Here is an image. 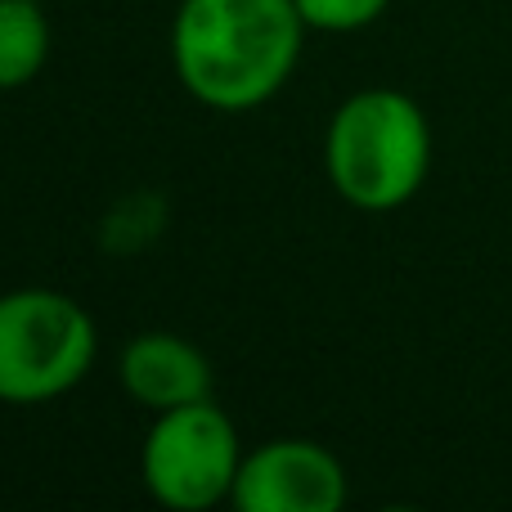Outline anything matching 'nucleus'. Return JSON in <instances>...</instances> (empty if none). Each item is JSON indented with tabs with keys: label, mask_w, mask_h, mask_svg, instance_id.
I'll return each instance as SVG.
<instances>
[{
	"label": "nucleus",
	"mask_w": 512,
	"mask_h": 512,
	"mask_svg": "<svg viewBox=\"0 0 512 512\" xmlns=\"http://www.w3.org/2000/svg\"><path fill=\"white\" fill-rule=\"evenodd\" d=\"M301 32L297 0H185L171 23V63L198 104L248 113L288 86Z\"/></svg>",
	"instance_id": "nucleus-1"
},
{
	"label": "nucleus",
	"mask_w": 512,
	"mask_h": 512,
	"mask_svg": "<svg viewBox=\"0 0 512 512\" xmlns=\"http://www.w3.org/2000/svg\"><path fill=\"white\" fill-rule=\"evenodd\" d=\"M324 167L337 198L351 207L396 212L427 180L432 126L405 90H360L328 122Z\"/></svg>",
	"instance_id": "nucleus-2"
},
{
	"label": "nucleus",
	"mask_w": 512,
	"mask_h": 512,
	"mask_svg": "<svg viewBox=\"0 0 512 512\" xmlns=\"http://www.w3.org/2000/svg\"><path fill=\"white\" fill-rule=\"evenodd\" d=\"M95 319L54 288H14L0 297V400L45 405L72 391L95 364Z\"/></svg>",
	"instance_id": "nucleus-3"
},
{
	"label": "nucleus",
	"mask_w": 512,
	"mask_h": 512,
	"mask_svg": "<svg viewBox=\"0 0 512 512\" xmlns=\"http://www.w3.org/2000/svg\"><path fill=\"white\" fill-rule=\"evenodd\" d=\"M243 445L230 414L212 400L162 409L140 450L149 495L171 512H207L234 495Z\"/></svg>",
	"instance_id": "nucleus-4"
},
{
	"label": "nucleus",
	"mask_w": 512,
	"mask_h": 512,
	"mask_svg": "<svg viewBox=\"0 0 512 512\" xmlns=\"http://www.w3.org/2000/svg\"><path fill=\"white\" fill-rule=\"evenodd\" d=\"M230 504L243 512H337L346 504V472L315 441H270L243 454Z\"/></svg>",
	"instance_id": "nucleus-5"
},
{
	"label": "nucleus",
	"mask_w": 512,
	"mask_h": 512,
	"mask_svg": "<svg viewBox=\"0 0 512 512\" xmlns=\"http://www.w3.org/2000/svg\"><path fill=\"white\" fill-rule=\"evenodd\" d=\"M117 378H122L126 396L153 414L212 400V364L194 342L176 333H144L126 342L122 360H117Z\"/></svg>",
	"instance_id": "nucleus-6"
},
{
	"label": "nucleus",
	"mask_w": 512,
	"mask_h": 512,
	"mask_svg": "<svg viewBox=\"0 0 512 512\" xmlns=\"http://www.w3.org/2000/svg\"><path fill=\"white\" fill-rule=\"evenodd\" d=\"M50 59V23L41 0H0V90H23Z\"/></svg>",
	"instance_id": "nucleus-7"
},
{
	"label": "nucleus",
	"mask_w": 512,
	"mask_h": 512,
	"mask_svg": "<svg viewBox=\"0 0 512 512\" xmlns=\"http://www.w3.org/2000/svg\"><path fill=\"white\" fill-rule=\"evenodd\" d=\"M387 5L391 0H297L306 27H319V32H360L378 23Z\"/></svg>",
	"instance_id": "nucleus-8"
}]
</instances>
